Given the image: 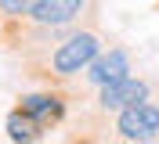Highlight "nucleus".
<instances>
[{
    "mask_svg": "<svg viewBox=\"0 0 159 144\" xmlns=\"http://www.w3.org/2000/svg\"><path fill=\"white\" fill-rule=\"evenodd\" d=\"M98 50H101V40L94 33H72L51 54V68H54V76H76L98 58Z\"/></svg>",
    "mask_w": 159,
    "mask_h": 144,
    "instance_id": "1",
    "label": "nucleus"
},
{
    "mask_svg": "<svg viewBox=\"0 0 159 144\" xmlns=\"http://www.w3.org/2000/svg\"><path fill=\"white\" fill-rule=\"evenodd\" d=\"M116 133L123 141H156L159 137V105L138 101V105L116 112Z\"/></svg>",
    "mask_w": 159,
    "mask_h": 144,
    "instance_id": "2",
    "label": "nucleus"
},
{
    "mask_svg": "<svg viewBox=\"0 0 159 144\" xmlns=\"http://www.w3.org/2000/svg\"><path fill=\"white\" fill-rule=\"evenodd\" d=\"M138 101H148V83L145 79H134V76L112 79V83L101 86V94H98L101 112H123V108L138 105Z\"/></svg>",
    "mask_w": 159,
    "mask_h": 144,
    "instance_id": "3",
    "label": "nucleus"
},
{
    "mask_svg": "<svg viewBox=\"0 0 159 144\" xmlns=\"http://www.w3.org/2000/svg\"><path fill=\"white\" fill-rule=\"evenodd\" d=\"M83 7H87V0H40L29 18L43 29H61V25H72L83 15Z\"/></svg>",
    "mask_w": 159,
    "mask_h": 144,
    "instance_id": "4",
    "label": "nucleus"
},
{
    "mask_svg": "<svg viewBox=\"0 0 159 144\" xmlns=\"http://www.w3.org/2000/svg\"><path fill=\"white\" fill-rule=\"evenodd\" d=\"M130 76V54L123 47H112V50H98V58L87 65V79L94 86H105L112 79H123Z\"/></svg>",
    "mask_w": 159,
    "mask_h": 144,
    "instance_id": "5",
    "label": "nucleus"
},
{
    "mask_svg": "<svg viewBox=\"0 0 159 144\" xmlns=\"http://www.w3.org/2000/svg\"><path fill=\"white\" fill-rule=\"evenodd\" d=\"M22 112H29L33 119L47 130L51 123H58L61 115H65V101H61L58 94H25L22 97Z\"/></svg>",
    "mask_w": 159,
    "mask_h": 144,
    "instance_id": "6",
    "label": "nucleus"
},
{
    "mask_svg": "<svg viewBox=\"0 0 159 144\" xmlns=\"http://www.w3.org/2000/svg\"><path fill=\"white\" fill-rule=\"evenodd\" d=\"M4 126H7V141H15V144H33V141L43 137V126H40L29 112H22V108H18V112H11Z\"/></svg>",
    "mask_w": 159,
    "mask_h": 144,
    "instance_id": "7",
    "label": "nucleus"
},
{
    "mask_svg": "<svg viewBox=\"0 0 159 144\" xmlns=\"http://www.w3.org/2000/svg\"><path fill=\"white\" fill-rule=\"evenodd\" d=\"M36 4L40 0H0V15H7V18H29Z\"/></svg>",
    "mask_w": 159,
    "mask_h": 144,
    "instance_id": "8",
    "label": "nucleus"
}]
</instances>
